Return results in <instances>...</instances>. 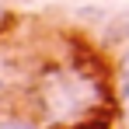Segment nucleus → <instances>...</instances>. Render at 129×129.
I'll return each instance as SVG.
<instances>
[{
  "label": "nucleus",
  "mask_w": 129,
  "mask_h": 129,
  "mask_svg": "<svg viewBox=\"0 0 129 129\" xmlns=\"http://www.w3.org/2000/svg\"><path fill=\"white\" fill-rule=\"evenodd\" d=\"M39 115L49 126H73L84 119H98L108 108V80L91 63H56L42 73L35 87Z\"/></svg>",
  "instance_id": "nucleus-1"
},
{
  "label": "nucleus",
  "mask_w": 129,
  "mask_h": 129,
  "mask_svg": "<svg viewBox=\"0 0 129 129\" xmlns=\"http://www.w3.org/2000/svg\"><path fill=\"white\" fill-rule=\"evenodd\" d=\"M115 98H119V108L129 115V45L119 56V66H115Z\"/></svg>",
  "instance_id": "nucleus-2"
},
{
  "label": "nucleus",
  "mask_w": 129,
  "mask_h": 129,
  "mask_svg": "<svg viewBox=\"0 0 129 129\" xmlns=\"http://www.w3.org/2000/svg\"><path fill=\"white\" fill-rule=\"evenodd\" d=\"M0 129H49V126L28 119V115H0Z\"/></svg>",
  "instance_id": "nucleus-3"
},
{
  "label": "nucleus",
  "mask_w": 129,
  "mask_h": 129,
  "mask_svg": "<svg viewBox=\"0 0 129 129\" xmlns=\"http://www.w3.org/2000/svg\"><path fill=\"white\" fill-rule=\"evenodd\" d=\"M66 129H112V119L98 115V119H84V122H73V126H66Z\"/></svg>",
  "instance_id": "nucleus-4"
}]
</instances>
